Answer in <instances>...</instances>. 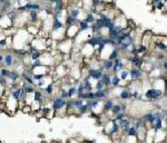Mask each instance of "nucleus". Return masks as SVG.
<instances>
[{
	"mask_svg": "<svg viewBox=\"0 0 167 143\" xmlns=\"http://www.w3.org/2000/svg\"><path fill=\"white\" fill-rule=\"evenodd\" d=\"M115 104L114 103L113 100H106V101L104 102V105H103V109H104V112H109L110 109H112V107H113V105Z\"/></svg>",
	"mask_w": 167,
	"mask_h": 143,
	"instance_id": "5701e85b",
	"label": "nucleus"
},
{
	"mask_svg": "<svg viewBox=\"0 0 167 143\" xmlns=\"http://www.w3.org/2000/svg\"><path fill=\"white\" fill-rule=\"evenodd\" d=\"M85 91H86V89H85V86H84L83 83H80V84H78V86H77V95H79V94L84 93Z\"/></svg>",
	"mask_w": 167,
	"mask_h": 143,
	"instance_id": "c9c22d12",
	"label": "nucleus"
},
{
	"mask_svg": "<svg viewBox=\"0 0 167 143\" xmlns=\"http://www.w3.org/2000/svg\"><path fill=\"white\" fill-rule=\"evenodd\" d=\"M100 80H103V83H104L106 89H108V87L112 86V75H110V74H108V73H105L104 72V74H103V76H101V78H100Z\"/></svg>",
	"mask_w": 167,
	"mask_h": 143,
	"instance_id": "9d476101",
	"label": "nucleus"
},
{
	"mask_svg": "<svg viewBox=\"0 0 167 143\" xmlns=\"http://www.w3.org/2000/svg\"><path fill=\"white\" fill-rule=\"evenodd\" d=\"M78 27H79L80 33H83V31L90 29V24H88L85 19H81V20H78Z\"/></svg>",
	"mask_w": 167,
	"mask_h": 143,
	"instance_id": "a211bd4d",
	"label": "nucleus"
},
{
	"mask_svg": "<svg viewBox=\"0 0 167 143\" xmlns=\"http://www.w3.org/2000/svg\"><path fill=\"white\" fill-rule=\"evenodd\" d=\"M154 39V38H153ZM164 38H159L157 40H155V48L158 51H165V49L167 48V42H165L163 40Z\"/></svg>",
	"mask_w": 167,
	"mask_h": 143,
	"instance_id": "6e6552de",
	"label": "nucleus"
},
{
	"mask_svg": "<svg viewBox=\"0 0 167 143\" xmlns=\"http://www.w3.org/2000/svg\"><path fill=\"white\" fill-rule=\"evenodd\" d=\"M40 113H41V116L42 118H48L49 116V114H51L54 111H52V109L51 107H49V106H47V105H44L42 104L41 106V109H40V111H39ZM55 113V112H54Z\"/></svg>",
	"mask_w": 167,
	"mask_h": 143,
	"instance_id": "f3484780",
	"label": "nucleus"
},
{
	"mask_svg": "<svg viewBox=\"0 0 167 143\" xmlns=\"http://www.w3.org/2000/svg\"><path fill=\"white\" fill-rule=\"evenodd\" d=\"M120 109H121V112H126V109H127V104H126V103H121Z\"/></svg>",
	"mask_w": 167,
	"mask_h": 143,
	"instance_id": "58836bf2",
	"label": "nucleus"
},
{
	"mask_svg": "<svg viewBox=\"0 0 167 143\" xmlns=\"http://www.w3.org/2000/svg\"><path fill=\"white\" fill-rule=\"evenodd\" d=\"M77 22H78V18L72 17V16H70V15H68V16L66 17V19H65V25L66 26L75 25V24H77Z\"/></svg>",
	"mask_w": 167,
	"mask_h": 143,
	"instance_id": "b1692460",
	"label": "nucleus"
},
{
	"mask_svg": "<svg viewBox=\"0 0 167 143\" xmlns=\"http://www.w3.org/2000/svg\"><path fill=\"white\" fill-rule=\"evenodd\" d=\"M41 4H38V2H28V4H24V6H20V7H17L16 11L17 13H29L31 10H37V11H40L41 10Z\"/></svg>",
	"mask_w": 167,
	"mask_h": 143,
	"instance_id": "f257e3e1",
	"label": "nucleus"
},
{
	"mask_svg": "<svg viewBox=\"0 0 167 143\" xmlns=\"http://www.w3.org/2000/svg\"><path fill=\"white\" fill-rule=\"evenodd\" d=\"M155 118H156V115H155L154 112H150V113H147L143 116V121L147 124H153L155 121Z\"/></svg>",
	"mask_w": 167,
	"mask_h": 143,
	"instance_id": "dca6fc26",
	"label": "nucleus"
},
{
	"mask_svg": "<svg viewBox=\"0 0 167 143\" xmlns=\"http://www.w3.org/2000/svg\"><path fill=\"white\" fill-rule=\"evenodd\" d=\"M137 133H138L137 129H136L134 125H130L129 130H128V132H127V136H134V138H136V136H137Z\"/></svg>",
	"mask_w": 167,
	"mask_h": 143,
	"instance_id": "7c9ffc66",
	"label": "nucleus"
},
{
	"mask_svg": "<svg viewBox=\"0 0 167 143\" xmlns=\"http://www.w3.org/2000/svg\"><path fill=\"white\" fill-rule=\"evenodd\" d=\"M120 78H119V76H117L115 73H114L113 75H112V86H113L114 89H116V87H119L120 86Z\"/></svg>",
	"mask_w": 167,
	"mask_h": 143,
	"instance_id": "4be33fe9",
	"label": "nucleus"
},
{
	"mask_svg": "<svg viewBox=\"0 0 167 143\" xmlns=\"http://www.w3.org/2000/svg\"><path fill=\"white\" fill-rule=\"evenodd\" d=\"M119 98L121 101H127L132 98V92H130L128 89H123L119 93Z\"/></svg>",
	"mask_w": 167,
	"mask_h": 143,
	"instance_id": "4468645a",
	"label": "nucleus"
},
{
	"mask_svg": "<svg viewBox=\"0 0 167 143\" xmlns=\"http://www.w3.org/2000/svg\"><path fill=\"white\" fill-rule=\"evenodd\" d=\"M119 53H120V51H119V48H118V47H117V48H114L113 51H112V53L109 54L108 58L112 59V60H114L115 58H117V57H119V56H120Z\"/></svg>",
	"mask_w": 167,
	"mask_h": 143,
	"instance_id": "c85d7f7f",
	"label": "nucleus"
},
{
	"mask_svg": "<svg viewBox=\"0 0 167 143\" xmlns=\"http://www.w3.org/2000/svg\"><path fill=\"white\" fill-rule=\"evenodd\" d=\"M83 84H84V86H85L86 91H92V89H94V87H92V84L90 83L89 78H87V77H86V78L83 80Z\"/></svg>",
	"mask_w": 167,
	"mask_h": 143,
	"instance_id": "2f4dec72",
	"label": "nucleus"
},
{
	"mask_svg": "<svg viewBox=\"0 0 167 143\" xmlns=\"http://www.w3.org/2000/svg\"><path fill=\"white\" fill-rule=\"evenodd\" d=\"M104 74V71H101L100 68H89L88 69V73H87V78H92V80H98L101 78V76Z\"/></svg>",
	"mask_w": 167,
	"mask_h": 143,
	"instance_id": "20e7f679",
	"label": "nucleus"
},
{
	"mask_svg": "<svg viewBox=\"0 0 167 143\" xmlns=\"http://www.w3.org/2000/svg\"><path fill=\"white\" fill-rule=\"evenodd\" d=\"M7 0H0V4H4Z\"/></svg>",
	"mask_w": 167,
	"mask_h": 143,
	"instance_id": "c03bdc74",
	"label": "nucleus"
},
{
	"mask_svg": "<svg viewBox=\"0 0 167 143\" xmlns=\"http://www.w3.org/2000/svg\"><path fill=\"white\" fill-rule=\"evenodd\" d=\"M95 89H106V87H105V85H104V83H103V80H97L96 85H95Z\"/></svg>",
	"mask_w": 167,
	"mask_h": 143,
	"instance_id": "72a5a7b5",
	"label": "nucleus"
},
{
	"mask_svg": "<svg viewBox=\"0 0 167 143\" xmlns=\"http://www.w3.org/2000/svg\"><path fill=\"white\" fill-rule=\"evenodd\" d=\"M4 55L2 53H0V64L4 63Z\"/></svg>",
	"mask_w": 167,
	"mask_h": 143,
	"instance_id": "a19ab883",
	"label": "nucleus"
},
{
	"mask_svg": "<svg viewBox=\"0 0 167 143\" xmlns=\"http://www.w3.org/2000/svg\"><path fill=\"white\" fill-rule=\"evenodd\" d=\"M21 87L22 89L26 92L27 95H29V94H33L35 92V89H36V86L35 85H31V84H27V83H24V84L21 85Z\"/></svg>",
	"mask_w": 167,
	"mask_h": 143,
	"instance_id": "6ab92c4d",
	"label": "nucleus"
},
{
	"mask_svg": "<svg viewBox=\"0 0 167 143\" xmlns=\"http://www.w3.org/2000/svg\"><path fill=\"white\" fill-rule=\"evenodd\" d=\"M162 67L165 72H167V59H165L163 63H162Z\"/></svg>",
	"mask_w": 167,
	"mask_h": 143,
	"instance_id": "ea45409f",
	"label": "nucleus"
},
{
	"mask_svg": "<svg viewBox=\"0 0 167 143\" xmlns=\"http://www.w3.org/2000/svg\"><path fill=\"white\" fill-rule=\"evenodd\" d=\"M39 11L37 10H31L29 11V22L30 24H37L39 21Z\"/></svg>",
	"mask_w": 167,
	"mask_h": 143,
	"instance_id": "ddd939ff",
	"label": "nucleus"
},
{
	"mask_svg": "<svg viewBox=\"0 0 167 143\" xmlns=\"http://www.w3.org/2000/svg\"><path fill=\"white\" fill-rule=\"evenodd\" d=\"M109 112L112 113V116H114V118H115V115H116V114H118L119 112H121L120 104H114L113 107H112V109H110Z\"/></svg>",
	"mask_w": 167,
	"mask_h": 143,
	"instance_id": "c756f323",
	"label": "nucleus"
},
{
	"mask_svg": "<svg viewBox=\"0 0 167 143\" xmlns=\"http://www.w3.org/2000/svg\"><path fill=\"white\" fill-rule=\"evenodd\" d=\"M160 1H163V0H151V4H158V2H160Z\"/></svg>",
	"mask_w": 167,
	"mask_h": 143,
	"instance_id": "79ce46f5",
	"label": "nucleus"
},
{
	"mask_svg": "<svg viewBox=\"0 0 167 143\" xmlns=\"http://www.w3.org/2000/svg\"><path fill=\"white\" fill-rule=\"evenodd\" d=\"M13 63H15V55L13 53H7L4 55V65L6 67H13Z\"/></svg>",
	"mask_w": 167,
	"mask_h": 143,
	"instance_id": "423d86ee",
	"label": "nucleus"
},
{
	"mask_svg": "<svg viewBox=\"0 0 167 143\" xmlns=\"http://www.w3.org/2000/svg\"><path fill=\"white\" fill-rule=\"evenodd\" d=\"M59 96L64 97V98H68V91L66 89H60V93H59Z\"/></svg>",
	"mask_w": 167,
	"mask_h": 143,
	"instance_id": "e433bc0d",
	"label": "nucleus"
},
{
	"mask_svg": "<svg viewBox=\"0 0 167 143\" xmlns=\"http://www.w3.org/2000/svg\"><path fill=\"white\" fill-rule=\"evenodd\" d=\"M67 105V98H64L61 96H56L51 98V109L54 112H58L60 109H65Z\"/></svg>",
	"mask_w": 167,
	"mask_h": 143,
	"instance_id": "f03ea898",
	"label": "nucleus"
},
{
	"mask_svg": "<svg viewBox=\"0 0 167 143\" xmlns=\"http://www.w3.org/2000/svg\"><path fill=\"white\" fill-rule=\"evenodd\" d=\"M113 64L114 62L112 59H104L103 60V64H101V67L104 69V72H112V68H113Z\"/></svg>",
	"mask_w": 167,
	"mask_h": 143,
	"instance_id": "2eb2a0df",
	"label": "nucleus"
},
{
	"mask_svg": "<svg viewBox=\"0 0 167 143\" xmlns=\"http://www.w3.org/2000/svg\"><path fill=\"white\" fill-rule=\"evenodd\" d=\"M95 95H96V98H98V100H104V98H106L107 97V93H106V91L104 89H96V92H95Z\"/></svg>",
	"mask_w": 167,
	"mask_h": 143,
	"instance_id": "bb28decb",
	"label": "nucleus"
},
{
	"mask_svg": "<svg viewBox=\"0 0 167 143\" xmlns=\"http://www.w3.org/2000/svg\"><path fill=\"white\" fill-rule=\"evenodd\" d=\"M119 74H120V75H119V78H120L121 82H123V80H126L127 78L130 77V72L128 71V69H126V68L119 71Z\"/></svg>",
	"mask_w": 167,
	"mask_h": 143,
	"instance_id": "393cba45",
	"label": "nucleus"
},
{
	"mask_svg": "<svg viewBox=\"0 0 167 143\" xmlns=\"http://www.w3.org/2000/svg\"><path fill=\"white\" fill-rule=\"evenodd\" d=\"M42 2H44V4H49L50 2V0H41Z\"/></svg>",
	"mask_w": 167,
	"mask_h": 143,
	"instance_id": "37998d69",
	"label": "nucleus"
},
{
	"mask_svg": "<svg viewBox=\"0 0 167 143\" xmlns=\"http://www.w3.org/2000/svg\"><path fill=\"white\" fill-rule=\"evenodd\" d=\"M118 124H119V126H120V129L123 130V129H125V127H128V126L132 125V120H130L129 118H121L120 121H118Z\"/></svg>",
	"mask_w": 167,
	"mask_h": 143,
	"instance_id": "aec40b11",
	"label": "nucleus"
},
{
	"mask_svg": "<svg viewBox=\"0 0 167 143\" xmlns=\"http://www.w3.org/2000/svg\"><path fill=\"white\" fill-rule=\"evenodd\" d=\"M165 53H166V55H167V48H166V49H165Z\"/></svg>",
	"mask_w": 167,
	"mask_h": 143,
	"instance_id": "a18cd8bd",
	"label": "nucleus"
},
{
	"mask_svg": "<svg viewBox=\"0 0 167 143\" xmlns=\"http://www.w3.org/2000/svg\"><path fill=\"white\" fill-rule=\"evenodd\" d=\"M126 118L125 112H119L118 114H116V115H115V118H114V120H116L117 122H118V121H120L121 118Z\"/></svg>",
	"mask_w": 167,
	"mask_h": 143,
	"instance_id": "f704fd0d",
	"label": "nucleus"
},
{
	"mask_svg": "<svg viewBox=\"0 0 167 143\" xmlns=\"http://www.w3.org/2000/svg\"><path fill=\"white\" fill-rule=\"evenodd\" d=\"M20 80V73L17 71V69H13V71L9 72V74L7 75V80L8 83L10 82H17V80Z\"/></svg>",
	"mask_w": 167,
	"mask_h": 143,
	"instance_id": "0eeeda50",
	"label": "nucleus"
},
{
	"mask_svg": "<svg viewBox=\"0 0 167 143\" xmlns=\"http://www.w3.org/2000/svg\"><path fill=\"white\" fill-rule=\"evenodd\" d=\"M9 72H10V69L8 67H6V66L4 67H0V74H1V76H4V77H7Z\"/></svg>",
	"mask_w": 167,
	"mask_h": 143,
	"instance_id": "473e14b6",
	"label": "nucleus"
},
{
	"mask_svg": "<svg viewBox=\"0 0 167 143\" xmlns=\"http://www.w3.org/2000/svg\"><path fill=\"white\" fill-rule=\"evenodd\" d=\"M11 1H15V0H11Z\"/></svg>",
	"mask_w": 167,
	"mask_h": 143,
	"instance_id": "49530a36",
	"label": "nucleus"
},
{
	"mask_svg": "<svg viewBox=\"0 0 167 143\" xmlns=\"http://www.w3.org/2000/svg\"><path fill=\"white\" fill-rule=\"evenodd\" d=\"M67 91H68V98H72L74 96L77 95V86H75V85L69 86L67 89Z\"/></svg>",
	"mask_w": 167,
	"mask_h": 143,
	"instance_id": "a878e982",
	"label": "nucleus"
},
{
	"mask_svg": "<svg viewBox=\"0 0 167 143\" xmlns=\"http://www.w3.org/2000/svg\"><path fill=\"white\" fill-rule=\"evenodd\" d=\"M84 19L87 21L88 24H90V25H92V22H95V20H96V17H95V13L90 11V13H88L87 15H86V17L84 18Z\"/></svg>",
	"mask_w": 167,
	"mask_h": 143,
	"instance_id": "cd10ccee",
	"label": "nucleus"
},
{
	"mask_svg": "<svg viewBox=\"0 0 167 143\" xmlns=\"http://www.w3.org/2000/svg\"><path fill=\"white\" fill-rule=\"evenodd\" d=\"M164 95V91L157 89H149L145 92V96L148 100H157L159 97H162Z\"/></svg>",
	"mask_w": 167,
	"mask_h": 143,
	"instance_id": "7ed1b4c3",
	"label": "nucleus"
},
{
	"mask_svg": "<svg viewBox=\"0 0 167 143\" xmlns=\"http://www.w3.org/2000/svg\"><path fill=\"white\" fill-rule=\"evenodd\" d=\"M77 112L78 114H87V113H90L92 112V107H90V104H89V102H85L83 105L80 106L79 109H77Z\"/></svg>",
	"mask_w": 167,
	"mask_h": 143,
	"instance_id": "9b49d317",
	"label": "nucleus"
},
{
	"mask_svg": "<svg viewBox=\"0 0 167 143\" xmlns=\"http://www.w3.org/2000/svg\"><path fill=\"white\" fill-rule=\"evenodd\" d=\"M130 72V78L133 80H139L144 77V72L142 68L133 67L132 69H129Z\"/></svg>",
	"mask_w": 167,
	"mask_h": 143,
	"instance_id": "39448f33",
	"label": "nucleus"
},
{
	"mask_svg": "<svg viewBox=\"0 0 167 143\" xmlns=\"http://www.w3.org/2000/svg\"><path fill=\"white\" fill-rule=\"evenodd\" d=\"M33 101L40 102L41 104H44V101H45V97H44V93L40 92V89H35V92L33 93Z\"/></svg>",
	"mask_w": 167,
	"mask_h": 143,
	"instance_id": "1a4fd4ad",
	"label": "nucleus"
},
{
	"mask_svg": "<svg viewBox=\"0 0 167 143\" xmlns=\"http://www.w3.org/2000/svg\"><path fill=\"white\" fill-rule=\"evenodd\" d=\"M67 11H68V15H70L75 18H78L80 16V8H77V7H71Z\"/></svg>",
	"mask_w": 167,
	"mask_h": 143,
	"instance_id": "412c9836",
	"label": "nucleus"
},
{
	"mask_svg": "<svg viewBox=\"0 0 167 143\" xmlns=\"http://www.w3.org/2000/svg\"><path fill=\"white\" fill-rule=\"evenodd\" d=\"M44 89V91H42V93L45 94V95H47V96H51L52 94H54V89H55V85H54V83L51 82V83H49V84H47L45 87H42Z\"/></svg>",
	"mask_w": 167,
	"mask_h": 143,
	"instance_id": "f8f14e48",
	"label": "nucleus"
},
{
	"mask_svg": "<svg viewBox=\"0 0 167 143\" xmlns=\"http://www.w3.org/2000/svg\"><path fill=\"white\" fill-rule=\"evenodd\" d=\"M155 6H156V9H157V10H162V9L165 7V2H164V1H160V2L155 4Z\"/></svg>",
	"mask_w": 167,
	"mask_h": 143,
	"instance_id": "4c0bfd02",
	"label": "nucleus"
}]
</instances>
